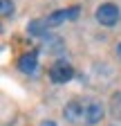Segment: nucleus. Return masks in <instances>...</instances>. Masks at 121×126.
Instances as JSON below:
<instances>
[{
  "instance_id": "9",
  "label": "nucleus",
  "mask_w": 121,
  "mask_h": 126,
  "mask_svg": "<svg viewBox=\"0 0 121 126\" xmlns=\"http://www.w3.org/2000/svg\"><path fill=\"white\" fill-rule=\"evenodd\" d=\"M40 126H56V124H54L52 119H45V122H40Z\"/></svg>"
},
{
  "instance_id": "3",
  "label": "nucleus",
  "mask_w": 121,
  "mask_h": 126,
  "mask_svg": "<svg viewBox=\"0 0 121 126\" xmlns=\"http://www.w3.org/2000/svg\"><path fill=\"white\" fill-rule=\"evenodd\" d=\"M72 77H74V68H72V63H67V61H56L54 65L49 68L52 83H67V81H72Z\"/></svg>"
},
{
  "instance_id": "4",
  "label": "nucleus",
  "mask_w": 121,
  "mask_h": 126,
  "mask_svg": "<svg viewBox=\"0 0 121 126\" xmlns=\"http://www.w3.org/2000/svg\"><path fill=\"white\" fill-rule=\"evenodd\" d=\"M79 16V7H70V9H56V11H52L49 16H45V25H47V29L49 27H58V25H63L65 20H74Z\"/></svg>"
},
{
  "instance_id": "1",
  "label": "nucleus",
  "mask_w": 121,
  "mask_h": 126,
  "mask_svg": "<svg viewBox=\"0 0 121 126\" xmlns=\"http://www.w3.org/2000/svg\"><path fill=\"white\" fill-rule=\"evenodd\" d=\"M63 117L74 126H94L103 119V104L97 99H72L63 108Z\"/></svg>"
},
{
  "instance_id": "2",
  "label": "nucleus",
  "mask_w": 121,
  "mask_h": 126,
  "mask_svg": "<svg viewBox=\"0 0 121 126\" xmlns=\"http://www.w3.org/2000/svg\"><path fill=\"white\" fill-rule=\"evenodd\" d=\"M94 18H97L103 27H112V25H117V23H119L121 11H119V7H117L114 2H103V5H99V7H97Z\"/></svg>"
},
{
  "instance_id": "7",
  "label": "nucleus",
  "mask_w": 121,
  "mask_h": 126,
  "mask_svg": "<svg viewBox=\"0 0 121 126\" xmlns=\"http://www.w3.org/2000/svg\"><path fill=\"white\" fill-rule=\"evenodd\" d=\"M110 113L117 122H121V92H114L110 99Z\"/></svg>"
},
{
  "instance_id": "6",
  "label": "nucleus",
  "mask_w": 121,
  "mask_h": 126,
  "mask_svg": "<svg viewBox=\"0 0 121 126\" xmlns=\"http://www.w3.org/2000/svg\"><path fill=\"white\" fill-rule=\"evenodd\" d=\"M27 32L32 36H45V34H47V25H45L43 18H36L32 23H27Z\"/></svg>"
},
{
  "instance_id": "5",
  "label": "nucleus",
  "mask_w": 121,
  "mask_h": 126,
  "mask_svg": "<svg viewBox=\"0 0 121 126\" xmlns=\"http://www.w3.org/2000/svg\"><path fill=\"white\" fill-rule=\"evenodd\" d=\"M38 68V54L36 52H29V54H23L18 59V70L23 74H34Z\"/></svg>"
},
{
  "instance_id": "10",
  "label": "nucleus",
  "mask_w": 121,
  "mask_h": 126,
  "mask_svg": "<svg viewBox=\"0 0 121 126\" xmlns=\"http://www.w3.org/2000/svg\"><path fill=\"white\" fill-rule=\"evenodd\" d=\"M117 56H119V59H121V43H119V45H117Z\"/></svg>"
},
{
  "instance_id": "8",
  "label": "nucleus",
  "mask_w": 121,
  "mask_h": 126,
  "mask_svg": "<svg viewBox=\"0 0 121 126\" xmlns=\"http://www.w3.org/2000/svg\"><path fill=\"white\" fill-rule=\"evenodd\" d=\"M13 14V2L11 0H2V16H11Z\"/></svg>"
}]
</instances>
